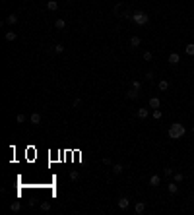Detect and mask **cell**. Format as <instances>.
<instances>
[{
  "mask_svg": "<svg viewBox=\"0 0 194 215\" xmlns=\"http://www.w3.org/2000/svg\"><path fill=\"white\" fill-rule=\"evenodd\" d=\"M185 134H186V128L183 126L180 122H173L171 126H169V130H167V136H169L171 140H180Z\"/></svg>",
  "mask_w": 194,
  "mask_h": 215,
  "instance_id": "obj_1",
  "label": "cell"
},
{
  "mask_svg": "<svg viewBox=\"0 0 194 215\" xmlns=\"http://www.w3.org/2000/svg\"><path fill=\"white\" fill-rule=\"evenodd\" d=\"M132 21L138 24V25H148L149 16L146 12H142V10H136V12H132Z\"/></svg>",
  "mask_w": 194,
  "mask_h": 215,
  "instance_id": "obj_2",
  "label": "cell"
},
{
  "mask_svg": "<svg viewBox=\"0 0 194 215\" xmlns=\"http://www.w3.org/2000/svg\"><path fill=\"white\" fill-rule=\"evenodd\" d=\"M148 114H149V109H146V107H142V109H138V111H136V116H138L140 120H146V118H148Z\"/></svg>",
  "mask_w": 194,
  "mask_h": 215,
  "instance_id": "obj_3",
  "label": "cell"
},
{
  "mask_svg": "<svg viewBox=\"0 0 194 215\" xmlns=\"http://www.w3.org/2000/svg\"><path fill=\"white\" fill-rule=\"evenodd\" d=\"M159 184H161V176H159V174H152V176H149V186L157 188Z\"/></svg>",
  "mask_w": 194,
  "mask_h": 215,
  "instance_id": "obj_4",
  "label": "cell"
},
{
  "mask_svg": "<svg viewBox=\"0 0 194 215\" xmlns=\"http://www.w3.org/2000/svg\"><path fill=\"white\" fill-rule=\"evenodd\" d=\"M179 62H180V54H179V52H171V54H169V64L177 66Z\"/></svg>",
  "mask_w": 194,
  "mask_h": 215,
  "instance_id": "obj_5",
  "label": "cell"
},
{
  "mask_svg": "<svg viewBox=\"0 0 194 215\" xmlns=\"http://www.w3.org/2000/svg\"><path fill=\"white\" fill-rule=\"evenodd\" d=\"M159 105H161L159 97H149V109H159Z\"/></svg>",
  "mask_w": 194,
  "mask_h": 215,
  "instance_id": "obj_6",
  "label": "cell"
},
{
  "mask_svg": "<svg viewBox=\"0 0 194 215\" xmlns=\"http://www.w3.org/2000/svg\"><path fill=\"white\" fill-rule=\"evenodd\" d=\"M167 190H169V194H177V192H179V182H175V180L169 182L167 184Z\"/></svg>",
  "mask_w": 194,
  "mask_h": 215,
  "instance_id": "obj_7",
  "label": "cell"
},
{
  "mask_svg": "<svg viewBox=\"0 0 194 215\" xmlns=\"http://www.w3.org/2000/svg\"><path fill=\"white\" fill-rule=\"evenodd\" d=\"M130 206V200L126 196H122V198H119V207L120 209H126V207Z\"/></svg>",
  "mask_w": 194,
  "mask_h": 215,
  "instance_id": "obj_8",
  "label": "cell"
},
{
  "mask_svg": "<svg viewBox=\"0 0 194 215\" xmlns=\"http://www.w3.org/2000/svg\"><path fill=\"white\" fill-rule=\"evenodd\" d=\"M47 10H49V12H56V10H58V2H56V0H49V2H47Z\"/></svg>",
  "mask_w": 194,
  "mask_h": 215,
  "instance_id": "obj_9",
  "label": "cell"
},
{
  "mask_svg": "<svg viewBox=\"0 0 194 215\" xmlns=\"http://www.w3.org/2000/svg\"><path fill=\"white\" fill-rule=\"evenodd\" d=\"M134 209H136V213H144V211H146V204H144V201H136V206H134Z\"/></svg>",
  "mask_w": 194,
  "mask_h": 215,
  "instance_id": "obj_10",
  "label": "cell"
},
{
  "mask_svg": "<svg viewBox=\"0 0 194 215\" xmlns=\"http://www.w3.org/2000/svg\"><path fill=\"white\" fill-rule=\"evenodd\" d=\"M138 89H134V87H132V89H128V91H126V97H128V99H138Z\"/></svg>",
  "mask_w": 194,
  "mask_h": 215,
  "instance_id": "obj_11",
  "label": "cell"
},
{
  "mask_svg": "<svg viewBox=\"0 0 194 215\" xmlns=\"http://www.w3.org/2000/svg\"><path fill=\"white\" fill-rule=\"evenodd\" d=\"M29 120H31V124H39L41 122V114L39 112H33L31 116H29Z\"/></svg>",
  "mask_w": 194,
  "mask_h": 215,
  "instance_id": "obj_12",
  "label": "cell"
},
{
  "mask_svg": "<svg viewBox=\"0 0 194 215\" xmlns=\"http://www.w3.org/2000/svg\"><path fill=\"white\" fill-rule=\"evenodd\" d=\"M157 87H159V91H167V89H169V81H167V80H161L159 84H157Z\"/></svg>",
  "mask_w": 194,
  "mask_h": 215,
  "instance_id": "obj_13",
  "label": "cell"
},
{
  "mask_svg": "<svg viewBox=\"0 0 194 215\" xmlns=\"http://www.w3.org/2000/svg\"><path fill=\"white\" fill-rule=\"evenodd\" d=\"M6 24H10V25L18 24V16H16V14H10L8 18H6Z\"/></svg>",
  "mask_w": 194,
  "mask_h": 215,
  "instance_id": "obj_14",
  "label": "cell"
},
{
  "mask_svg": "<svg viewBox=\"0 0 194 215\" xmlns=\"http://www.w3.org/2000/svg\"><path fill=\"white\" fill-rule=\"evenodd\" d=\"M140 43H142V41H140V37H138V35L130 37V47H140Z\"/></svg>",
  "mask_w": 194,
  "mask_h": 215,
  "instance_id": "obj_15",
  "label": "cell"
},
{
  "mask_svg": "<svg viewBox=\"0 0 194 215\" xmlns=\"http://www.w3.org/2000/svg\"><path fill=\"white\" fill-rule=\"evenodd\" d=\"M55 25H56V29H64V27H66V21H64L62 18H58V19L55 21Z\"/></svg>",
  "mask_w": 194,
  "mask_h": 215,
  "instance_id": "obj_16",
  "label": "cell"
},
{
  "mask_svg": "<svg viewBox=\"0 0 194 215\" xmlns=\"http://www.w3.org/2000/svg\"><path fill=\"white\" fill-rule=\"evenodd\" d=\"M185 51H186V54H188V56H194V43H188Z\"/></svg>",
  "mask_w": 194,
  "mask_h": 215,
  "instance_id": "obj_17",
  "label": "cell"
},
{
  "mask_svg": "<svg viewBox=\"0 0 194 215\" xmlns=\"http://www.w3.org/2000/svg\"><path fill=\"white\" fill-rule=\"evenodd\" d=\"M16 37H18V35H16L14 31H8V33H6V41H16Z\"/></svg>",
  "mask_w": 194,
  "mask_h": 215,
  "instance_id": "obj_18",
  "label": "cell"
},
{
  "mask_svg": "<svg viewBox=\"0 0 194 215\" xmlns=\"http://www.w3.org/2000/svg\"><path fill=\"white\" fill-rule=\"evenodd\" d=\"M113 173L120 174V173H122V165H113Z\"/></svg>",
  "mask_w": 194,
  "mask_h": 215,
  "instance_id": "obj_19",
  "label": "cell"
},
{
  "mask_svg": "<svg viewBox=\"0 0 194 215\" xmlns=\"http://www.w3.org/2000/svg\"><path fill=\"white\" fill-rule=\"evenodd\" d=\"M173 178H175V182H183V178H185V176H183V173H175V174H173Z\"/></svg>",
  "mask_w": 194,
  "mask_h": 215,
  "instance_id": "obj_20",
  "label": "cell"
},
{
  "mask_svg": "<svg viewBox=\"0 0 194 215\" xmlns=\"http://www.w3.org/2000/svg\"><path fill=\"white\" fill-rule=\"evenodd\" d=\"M132 87H134V89H138V91H140V89H142V81L134 80V81H132Z\"/></svg>",
  "mask_w": 194,
  "mask_h": 215,
  "instance_id": "obj_21",
  "label": "cell"
},
{
  "mask_svg": "<svg viewBox=\"0 0 194 215\" xmlns=\"http://www.w3.org/2000/svg\"><path fill=\"white\" fill-rule=\"evenodd\" d=\"M153 118H155V120L161 118V111H159V109H153Z\"/></svg>",
  "mask_w": 194,
  "mask_h": 215,
  "instance_id": "obj_22",
  "label": "cell"
},
{
  "mask_svg": "<svg viewBox=\"0 0 194 215\" xmlns=\"http://www.w3.org/2000/svg\"><path fill=\"white\" fill-rule=\"evenodd\" d=\"M144 60H146V62L152 60V51H146V52H144Z\"/></svg>",
  "mask_w": 194,
  "mask_h": 215,
  "instance_id": "obj_23",
  "label": "cell"
},
{
  "mask_svg": "<svg viewBox=\"0 0 194 215\" xmlns=\"http://www.w3.org/2000/svg\"><path fill=\"white\" fill-rule=\"evenodd\" d=\"M41 209L43 211H49V209H51V204H49V201H43V204H41Z\"/></svg>",
  "mask_w": 194,
  "mask_h": 215,
  "instance_id": "obj_24",
  "label": "cell"
},
{
  "mask_svg": "<svg viewBox=\"0 0 194 215\" xmlns=\"http://www.w3.org/2000/svg\"><path fill=\"white\" fill-rule=\"evenodd\" d=\"M12 211H14V213L19 211V201H14V204H12Z\"/></svg>",
  "mask_w": 194,
  "mask_h": 215,
  "instance_id": "obj_25",
  "label": "cell"
},
{
  "mask_svg": "<svg viewBox=\"0 0 194 215\" xmlns=\"http://www.w3.org/2000/svg\"><path fill=\"white\" fill-rule=\"evenodd\" d=\"M16 120H18L19 124H22V122H25V120H27V116H25V114H18V118H16Z\"/></svg>",
  "mask_w": 194,
  "mask_h": 215,
  "instance_id": "obj_26",
  "label": "cell"
},
{
  "mask_svg": "<svg viewBox=\"0 0 194 215\" xmlns=\"http://www.w3.org/2000/svg\"><path fill=\"white\" fill-rule=\"evenodd\" d=\"M62 51H64V47H62V45H56V47H55V52H56V54H60Z\"/></svg>",
  "mask_w": 194,
  "mask_h": 215,
  "instance_id": "obj_27",
  "label": "cell"
},
{
  "mask_svg": "<svg viewBox=\"0 0 194 215\" xmlns=\"http://www.w3.org/2000/svg\"><path fill=\"white\" fill-rule=\"evenodd\" d=\"M173 174H175V173H173V169L167 167V169H165V176H173Z\"/></svg>",
  "mask_w": 194,
  "mask_h": 215,
  "instance_id": "obj_28",
  "label": "cell"
},
{
  "mask_svg": "<svg viewBox=\"0 0 194 215\" xmlns=\"http://www.w3.org/2000/svg\"><path fill=\"white\" fill-rule=\"evenodd\" d=\"M70 178H72V180H78V173H76V171H72V173H70Z\"/></svg>",
  "mask_w": 194,
  "mask_h": 215,
  "instance_id": "obj_29",
  "label": "cell"
}]
</instances>
